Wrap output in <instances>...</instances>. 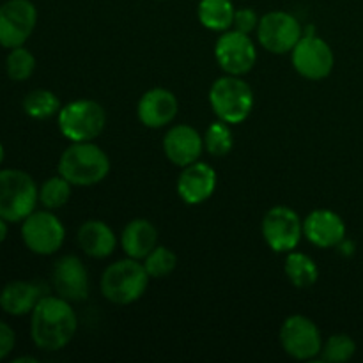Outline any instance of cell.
<instances>
[{"instance_id": "obj_1", "label": "cell", "mask_w": 363, "mask_h": 363, "mask_svg": "<svg viewBox=\"0 0 363 363\" xmlns=\"http://www.w3.org/2000/svg\"><path fill=\"white\" fill-rule=\"evenodd\" d=\"M77 328L73 307L60 296H43L32 311L30 337L43 351L64 350L73 340Z\"/></svg>"}, {"instance_id": "obj_2", "label": "cell", "mask_w": 363, "mask_h": 363, "mask_svg": "<svg viewBox=\"0 0 363 363\" xmlns=\"http://www.w3.org/2000/svg\"><path fill=\"white\" fill-rule=\"evenodd\" d=\"M110 158L92 142H73L59 160V174L73 186H92L108 176Z\"/></svg>"}, {"instance_id": "obj_3", "label": "cell", "mask_w": 363, "mask_h": 363, "mask_svg": "<svg viewBox=\"0 0 363 363\" xmlns=\"http://www.w3.org/2000/svg\"><path fill=\"white\" fill-rule=\"evenodd\" d=\"M39 188L30 174L16 169L0 170V216L6 222H23L35 211Z\"/></svg>"}, {"instance_id": "obj_4", "label": "cell", "mask_w": 363, "mask_h": 363, "mask_svg": "<svg viewBox=\"0 0 363 363\" xmlns=\"http://www.w3.org/2000/svg\"><path fill=\"white\" fill-rule=\"evenodd\" d=\"M149 273L137 259H123L103 272L101 293L116 305H130L140 300L149 286Z\"/></svg>"}, {"instance_id": "obj_5", "label": "cell", "mask_w": 363, "mask_h": 363, "mask_svg": "<svg viewBox=\"0 0 363 363\" xmlns=\"http://www.w3.org/2000/svg\"><path fill=\"white\" fill-rule=\"evenodd\" d=\"M209 103L220 121L227 124H240L252 113L254 92L250 85L240 77L227 74L211 85Z\"/></svg>"}, {"instance_id": "obj_6", "label": "cell", "mask_w": 363, "mask_h": 363, "mask_svg": "<svg viewBox=\"0 0 363 363\" xmlns=\"http://www.w3.org/2000/svg\"><path fill=\"white\" fill-rule=\"evenodd\" d=\"M57 116L60 133L71 142H92L106 123L105 108L92 99L67 103Z\"/></svg>"}, {"instance_id": "obj_7", "label": "cell", "mask_w": 363, "mask_h": 363, "mask_svg": "<svg viewBox=\"0 0 363 363\" xmlns=\"http://www.w3.org/2000/svg\"><path fill=\"white\" fill-rule=\"evenodd\" d=\"M21 238L32 254L52 255L62 247L66 229L50 209L34 211L21 223Z\"/></svg>"}, {"instance_id": "obj_8", "label": "cell", "mask_w": 363, "mask_h": 363, "mask_svg": "<svg viewBox=\"0 0 363 363\" xmlns=\"http://www.w3.org/2000/svg\"><path fill=\"white\" fill-rule=\"evenodd\" d=\"M262 236L277 254H289L300 245L303 222L296 211L287 206H275L262 218Z\"/></svg>"}, {"instance_id": "obj_9", "label": "cell", "mask_w": 363, "mask_h": 363, "mask_svg": "<svg viewBox=\"0 0 363 363\" xmlns=\"http://www.w3.org/2000/svg\"><path fill=\"white\" fill-rule=\"evenodd\" d=\"M38 23V9L30 0H7L0 6V46L18 48L27 43Z\"/></svg>"}, {"instance_id": "obj_10", "label": "cell", "mask_w": 363, "mask_h": 363, "mask_svg": "<svg viewBox=\"0 0 363 363\" xmlns=\"http://www.w3.org/2000/svg\"><path fill=\"white\" fill-rule=\"evenodd\" d=\"M257 38L262 48L275 55H282L293 52L296 43L303 38V28L293 14L273 11L259 20Z\"/></svg>"}, {"instance_id": "obj_11", "label": "cell", "mask_w": 363, "mask_h": 363, "mask_svg": "<svg viewBox=\"0 0 363 363\" xmlns=\"http://www.w3.org/2000/svg\"><path fill=\"white\" fill-rule=\"evenodd\" d=\"M280 344L294 360H312L323 350L321 332L312 319L301 314L289 315L280 328Z\"/></svg>"}, {"instance_id": "obj_12", "label": "cell", "mask_w": 363, "mask_h": 363, "mask_svg": "<svg viewBox=\"0 0 363 363\" xmlns=\"http://www.w3.org/2000/svg\"><path fill=\"white\" fill-rule=\"evenodd\" d=\"M291 60L298 73L307 80H323L328 77L335 64L332 48L325 39L315 34H305L291 52Z\"/></svg>"}, {"instance_id": "obj_13", "label": "cell", "mask_w": 363, "mask_h": 363, "mask_svg": "<svg viewBox=\"0 0 363 363\" xmlns=\"http://www.w3.org/2000/svg\"><path fill=\"white\" fill-rule=\"evenodd\" d=\"M215 57L218 66L227 74L241 77L255 66L257 50L250 35L238 30H225L215 45Z\"/></svg>"}, {"instance_id": "obj_14", "label": "cell", "mask_w": 363, "mask_h": 363, "mask_svg": "<svg viewBox=\"0 0 363 363\" xmlns=\"http://www.w3.org/2000/svg\"><path fill=\"white\" fill-rule=\"evenodd\" d=\"M53 287L67 301H82L89 296V273L74 255L60 257L53 266Z\"/></svg>"}, {"instance_id": "obj_15", "label": "cell", "mask_w": 363, "mask_h": 363, "mask_svg": "<svg viewBox=\"0 0 363 363\" xmlns=\"http://www.w3.org/2000/svg\"><path fill=\"white\" fill-rule=\"evenodd\" d=\"M303 236L319 248L339 247L346 238V223L332 209H315L305 218Z\"/></svg>"}, {"instance_id": "obj_16", "label": "cell", "mask_w": 363, "mask_h": 363, "mask_svg": "<svg viewBox=\"0 0 363 363\" xmlns=\"http://www.w3.org/2000/svg\"><path fill=\"white\" fill-rule=\"evenodd\" d=\"M202 149H204V138L188 124H177L170 128L163 138L165 156L181 169L197 162L199 156L202 155Z\"/></svg>"}, {"instance_id": "obj_17", "label": "cell", "mask_w": 363, "mask_h": 363, "mask_svg": "<svg viewBox=\"0 0 363 363\" xmlns=\"http://www.w3.org/2000/svg\"><path fill=\"white\" fill-rule=\"evenodd\" d=\"M177 98L169 89L156 87L145 92L137 106V116L144 126L158 130L172 123L177 116Z\"/></svg>"}, {"instance_id": "obj_18", "label": "cell", "mask_w": 363, "mask_h": 363, "mask_svg": "<svg viewBox=\"0 0 363 363\" xmlns=\"http://www.w3.org/2000/svg\"><path fill=\"white\" fill-rule=\"evenodd\" d=\"M216 188V172L208 163L195 162L183 167L177 179V194L186 204H202L208 201Z\"/></svg>"}, {"instance_id": "obj_19", "label": "cell", "mask_w": 363, "mask_h": 363, "mask_svg": "<svg viewBox=\"0 0 363 363\" xmlns=\"http://www.w3.org/2000/svg\"><path fill=\"white\" fill-rule=\"evenodd\" d=\"M121 245L128 257L140 261L147 257L158 245V230L149 220L135 218L124 227L121 234Z\"/></svg>"}, {"instance_id": "obj_20", "label": "cell", "mask_w": 363, "mask_h": 363, "mask_svg": "<svg viewBox=\"0 0 363 363\" xmlns=\"http://www.w3.org/2000/svg\"><path fill=\"white\" fill-rule=\"evenodd\" d=\"M78 245L82 250L94 259H105L116 250V234L101 220H87L78 229Z\"/></svg>"}, {"instance_id": "obj_21", "label": "cell", "mask_w": 363, "mask_h": 363, "mask_svg": "<svg viewBox=\"0 0 363 363\" xmlns=\"http://www.w3.org/2000/svg\"><path fill=\"white\" fill-rule=\"evenodd\" d=\"M41 298L39 286L25 280H14L0 293V308L9 315H25L34 311Z\"/></svg>"}, {"instance_id": "obj_22", "label": "cell", "mask_w": 363, "mask_h": 363, "mask_svg": "<svg viewBox=\"0 0 363 363\" xmlns=\"http://www.w3.org/2000/svg\"><path fill=\"white\" fill-rule=\"evenodd\" d=\"M234 9L230 0H201L197 16L206 28L215 32H225L233 27Z\"/></svg>"}, {"instance_id": "obj_23", "label": "cell", "mask_w": 363, "mask_h": 363, "mask_svg": "<svg viewBox=\"0 0 363 363\" xmlns=\"http://www.w3.org/2000/svg\"><path fill=\"white\" fill-rule=\"evenodd\" d=\"M286 275L289 282L298 289L314 286L319 279V269L314 259L301 252H289L286 259Z\"/></svg>"}, {"instance_id": "obj_24", "label": "cell", "mask_w": 363, "mask_h": 363, "mask_svg": "<svg viewBox=\"0 0 363 363\" xmlns=\"http://www.w3.org/2000/svg\"><path fill=\"white\" fill-rule=\"evenodd\" d=\"M60 101L48 89H35L28 92L23 99V110L28 117L38 121H45L60 112Z\"/></svg>"}, {"instance_id": "obj_25", "label": "cell", "mask_w": 363, "mask_h": 363, "mask_svg": "<svg viewBox=\"0 0 363 363\" xmlns=\"http://www.w3.org/2000/svg\"><path fill=\"white\" fill-rule=\"evenodd\" d=\"M71 186L73 184L62 176H55L46 179L39 188V202L45 206L46 209L53 211V209H60L62 206L67 204L71 197Z\"/></svg>"}, {"instance_id": "obj_26", "label": "cell", "mask_w": 363, "mask_h": 363, "mask_svg": "<svg viewBox=\"0 0 363 363\" xmlns=\"http://www.w3.org/2000/svg\"><path fill=\"white\" fill-rule=\"evenodd\" d=\"M7 77L14 82H25L35 71V57L23 46H18L9 52L6 59Z\"/></svg>"}, {"instance_id": "obj_27", "label": "cell", "mask_w": 363, "mask_h": 363, "mask_svg": "<svg viewBox=\"0 0 363 363\" xmlns=\"http://www.w3.org/2000/svg\"><path fill=\"white\" fill-rule=\"evenodd\" d=\"M234 138L233 131H230L229 124L218 121V123H213L208 128L204 135V147L208 149L209 155L213 156H225L233 151Z\"/></svg>"}, {"instance_id": "obj_28", "label": "cell", "mask_w": 363, "mask_h": 363, "mask_svg": "<svg viewBox=\"0 0 363 363\" xmlns=\"http://www.w3.org/2000/svg\"><path fill=\"white\" fill-rule=\"evenodd\" d=\"M177 257L172 250L156 245L155 250L144 259V268L151 279H163L176 269Z\"/></svg>"}, {"instance_id": "obj_29", "label": "cell", "mask_w": 363, "mask_h": 363, "mask_svg": "<svg viewBox=\"0 0 363 363\" xmlns=\"http://www.w3.org/2000/svg\"><path fill=\"white\" fill-rule=\"evenodd\" d=\"M354 351H357V344L346 333H337L332 335L321 350V357L325 362H347L353 358Z\"/></svg>"}, {"instance_id": "obj_30", "label": "cell", "mask_w": 363, "mask_h": 363, "mask_svg": "<svg viewBox=\"0 0 363 363\" xmlns=\"http://www.w3.org/2000/svg\"><path fill=\"white\" fill-rule=\"evenodd\" d=\"M257 27H259V18L254 9H250V7H243V9H238L236 13H234V21H233L234 30L250 35V32L257 30Z\"/></svg>"}, {"instance_id": "obj_31", "label": "cell", "mask_w": 363, "mask_h": 363, "mask_svg": "<svg viewBox=\"0 0 363 363\" xmlns=\"http://www.w3.org/2000/svg\"><path fill=\"white\" fill-rule=\"evenodd\" d=\"M14 344H16V335H14V330L11 328L7 323L0 321V360H4L6 357H9L11 351L14 350Z\"/></svg>"}, {"instance_id": "obj_32", "label": "cell", "mask_w": 363, "mask_h": 363, "mask_svg": "<svg viewBox=\"0 0 363 363\" xmlns=\"http://www.w3.org/2000/svg\"><path fill=\"white\" fill-rule=\"evenodd\" d=\"M7 238V222L0 216V243Z\"/></svg>"}, {"instance_id": "obj_33", "label": "cell", "mask_w": 363, "mask_h": 363, "mask_svg": "<svg viewBox=\"0 0 363 363\" xmlns=\"http://www.w3.org/2000/svg\"><path fill=\"white\" fill-rule=\"evenodd\" d=\"M23 362L35 363L38 360H35V358H32V357H21V358H16V360H14V363H23Z\"/></svg>"}, {"instance_id": "obj_34", "label": "cell", "mask_w": 363, "mask_h": 363, "mask_svg": "<svg viewBox=\"0 0 363 363\" xmlns=\"http://www.w3.org/2000/svg\"><path fill=\"white\" fill-rule=\"evenodd\" d=\"M4 158H6V151H4V145L0 144V165H2Z\"/></svg>"}]
</instances>
